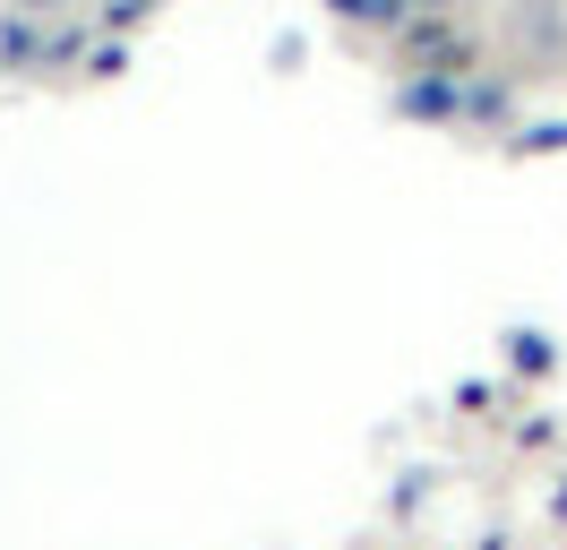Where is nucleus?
<instances>
[{
  "mask_svg": "<svg viewBox=\"0 0 567 550\" xmlns=\"http://www.w3.org/2000/svg\"><path fill=\"white\" fill-rule=\"evenodd\" d=\"M507 9H516V0H507Z\"/></svg>",
  "mask_w": 567,
  "mask_h": 550,
  "instance_id": "obj_3",
  "label": "nucleus"
},
{
  "mask_svg": "<svg viewBox=\"0 0 567 550\" xmlns=\"http://www.w3.org/2000/svg\"><path fill=\"white\" fill-rule=\"evenodd\" d=\"M336 18H353V27H395V0H327Z\"/></svg>",
  "mask_w": 567,
  "mask_h": 550,
  "instance_id": "obj_2",
  "label": "nucleus"
},
{
  "mask_svg": "<svg viewBox=\"0 0 567 550\" xmlns=\"http://www.w3.org/2000/svg\"><path fill=\"white\" fill-rule=\"evenodd\" d=\"M507 27H516V69H559L567 61V0H516Z\"/></svg>",
  "mask_w": 567,
  "mask_h": 550,
  "instance_id": "obj_1",
  "label": "nucleus"
}]
</instances>
